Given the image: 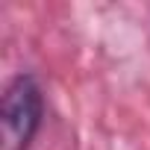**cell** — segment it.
<instances>
[{
    "mask_svg": "<svg viewBox=\"0 0 150 150\" xmlns=\"http://www.w3.org/2000/svg\"><path fill=\"white\" fill-rule=\"evenodd\" d=\"M44 121V94L33 74H18L0 97L3 150H30Z\"/></svg>",
    "mask_w": 150,
    "mask_h": 150,
    "instance_id": "1",
    "label": "cell"
}]
</instances>
